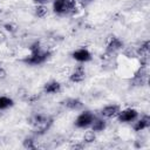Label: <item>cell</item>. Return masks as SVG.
Listing matches in <instances>:
<instances>
[{
	"label": "cell",
	"instance_id": "obj_1",
	"mask_svg": "<svg viewBox=\"0 0 150 150\" xmlns=\"http://www.w3.org/2000/svg\"><path fill=\"white\" fill-rule=\"evenodd\" d=\"M30 55L27 56L23 62H26L27 64H32V66H36V64H41L45 61H47V59L50 56V53L47 50H42L40 47L39 42H34L30 47Z\"/></svg>",
	"mask_w": 150,
	"mask_h": 150
},
{
	"label": "cell",
	"instance_id": "obj_2",
	"mask_svg": "<svg viewBox=\"0 0 150 150\" xmlns=\"http://www.w3.org/2000/svg\"><path fill=\"white\" fill-rule=\"evenodd\" d=\"M75 9L76 0H54L53 2V11L59 15L73 13Z\"/></svg>",
	"mask_w": 150,
	"mask_h": 150
},
{
	"label": "cell",
	"instance_id": "obj_3",
	"mask_svg": "<svg viewBox=\"0 0 150 150\" xmlns=\"http://www.w3.org/2000/svg\"><path fill=\"white\" fill-rule=\"evenodd\" d=\"M94 118H95V115L91 111H88V110L87 111H83L75 120V127L76 128H80V129H86V128H88V127L91 125Z\"/></svg>",
	"mask_w": 150,
	"mask_h": 150
},
{
	"label": "cell",
	"instance_id": "obj_4",
	"mask_svg": "<svg viewBox=\"0 0 150 150\" xmlns=\"http://www.w3.org/2000/svg\"><path fill=\"white\" fill-rule=\"evenodd\" d=\"M138 117V112L136 109L132 108H127L123 110H120V112L117 114V118L121 123H130L136 121Z\"/></svg>",
	"mask_w": 150,
	"mask_h": 150
},
{
	"label": "cell",
	"instance_id": "obj_5",
	"mask_svg": "<svg viewBox=\"0 0 150 150\" xmlns=\"http://www.w3.org/2000/svg\"><path fill=\"white\" fill-rule=\"evenodd\" d=\"M71 56L77 62H88L91 60V54L87 48H79L71 53Z\"/></svg>",
	"mask_w": 150,
	"mask_h": 150
},
{
	"label": "cell",
	"instance_id": "obj_6",
	"mask_svg": "<svg viewBox=\"0 0 150 150\" xmlns=\"http://www.w3.org/2000/svg\"><path fill=\"white\" fill-rule=\"evenodd\" d=\"M121 48H123V42L118 38H116V36L109 38V41L107 43V53L108 54H112V53L120 50Z\"/></svg>",
	"mask_w": 150,
	"mask_h": 150
},
{
	"label": "cell",
	"instance_id": "obj_7",
	"mask_svg": "<svg viewBox=\"0 0 150 150\" xmlns=\"http://www.w3.org/2000/svg\"><path fill=\"white\" fill-rule=\"evenodd\" d=\"M120 107L117 104H110V105H107L102 109L101 114L103 117H107V118H111V117H115L117 116V114L120 112Z\"/></svg>",
	"mask_w": 150,
	"mask_h": 150
},
{
	"label": "cell",
	"instance_id": "obj_8",
	"mask_svg": "<svg viewBox=\"0 0 150 150\" xmlns=\"http://www.w3.org/2000/svg\"><path fill=\"white\" fill-rule=\"evenodd\" d=\"M86 77V71H84V68L82 66H79L69 76L70 81L71 82H75V83H79V82H82Z\"/></svg>",
	"mask_w": 150,
	"mask_h": 150
},
{
	"label": "cell",
	"instance_id": "obj_9",
	"mask_svg": "<svg viewBox=\"0 0 150 150\" xmlns=\"http://www.w3.org/2000/svg\"><path fill=\"white\" fill-rule=\"evenodd\" d=\"M43 91L46 94H57V93L61 91V84L57 81L47 82L43 87Z\"/></svg>",
	"mask_w": 150,
	"mask_h": 150
},
{
	"label": "cell",
	"instance_id": "obj_10",
	"mask_svg": "<svg viewBox=\"0 0 150 150\" xmlns=\"http://www.w3.org/2000/svg\"><path fill=\"white\" fill-rule=\"evenodd\" d=\"M149 125H150V117H149L148 115H145V116L141 117L137 122H135V124H134V130H135V131H142V130L149 128Z\"/></svg>",
	"mask_w": 150,
	"mask_h": 150
},
{
	"label": "cell",
	"instance_id": "obj_11",
	"mask_svg": "<svg viewBox=\"0 0 150 150\" xmlns=\"http://www.w3.org/2000/svg\"><path fill=\"white\" fill-rule=\"evenodd\" d=\"M64 105L71 110H80L83 108V103L79 98H67L64 101Z\"/></svg>",
	"mask_w": 150,
	"mask_h": 150
},
{
	"label": "cell",
	"instance_id": "obj_12",
	"mask_svg": "<svg viewBox=\"0 0 150 150\" xmlns=\"http://www.w3.org/2000/svg\"><path fill=\"white\" fill-rule=\"evenodd\" d=\"M90 127H91V130H93V131L98 132V131H103V130L105 129L107 123H105V121H104L103 118H97V117H95Z\"/></svg>",
	"mask_w": 150,
	"mask_h": 150
},
{
	"label": "cell",
	"instance_id": "obj_13",
	"mask_svg": "<svg viewBox=\"0 0 150 150\" xmlns=\"http://www.w3.org/2000/svg\"><path fill=\"white\" fill-rule=\"evenodd\" d=\"M14 102L8 96H0V110H6L11 107H13Z\"/></svg>",
	"mask_w": 150,
	"mask_h": 150
},
{
	"label": "cell",
	"instance_id": "obj_14",
	"mask_svg": "<svg viewBox=\"0 0 150 150\" xmlns=\"http://www.w3.org/2000/svg\"><path fill=\"white\" fill-rule=\"evenodd\" d=\"M48 14V8L45 5H36L35 7V15L38 18H45Z\"/></svg>",
	"mask_w": 150,
	"mask_h": 150
},
{
	"label": "cell",
	"instance_id": "obj_15",
	"mask_svg": "<svg viewBox=\"0 0 150 150\" xmlns=\"http://www.w3.org/2000/svg\"><path fill=\"white\" fill-rule=\"evenodd\" d=\"M95 138H96L95 131H93V130H88V131L84 132V136H83V141H84V142H87V143H91V142L95 141Z\"/></svg>",
	"mask_w": 150,
	"mask_h": 150
},
{
	"label": "cell",
	"instance_id": "obj_16",
	"mask_svg": "<svg viewBox=\"0 0 150 150\" xmlns=\"http://www.w3.org/2000/svg\"><path fill=\"white\" fill-rule=\"evenodd\" d=\"M23 148H26V149H29V150H33V149H35L36 146H35V142H34V139L33 138H30V137H27V138H25V141H23Z\"/></svg>",
	"mask_w": 150,
	"mask_h": 150
},
{
	"label": "cell",
	"instance_id": "obj_17",
	"mask_svg": "<svg viewBox=\"0 0 150 150\" xmlns=\"http://www.w3.org/2000/svg\"><path fill=\"white\" fill-rule=\"evenodd\" d=\"M6 77V71L2 67H0V80H4Z\"/></svg>",
	"mask_w": 150,
	"mask_h": 150
},
{
	"label": "cell",
	"instance_id": "obj_18",
	"mask_svg": "<svg viewBox=\"0 0 150 150\" xmlns=\"http://www.w3.org/2000/svg\"><path fill=\"white\" fill-rule=\"evenodd\" d=\"M36 5H45V4H47L48 2V0H33Z\"/></svg>",
	"mask_w": 150,
	"mask_h": 150
},
{
	"label": "cell",
	"instance_id": "obj_19",
	"mask_svg": "<svg viewBox=\"0 0 150 150\" xmlns=\"http://www.w3.org/2000/svg\"><path fill=\"white\" fill-rule=\"evenodd\" d=\"M5 27H6V29L9 30V32H13V30H14V28H13L12 25H8V23H7V25H5Z\"/></svg>",
	"mask_w": 150,
	"mask_h": 150
},
{
	"label": "cell",
	"instance_id": "obj_20",
	"mask_svg": "<svg viewBox=\"0 0 150 150\" xmlns=\"http://www.w3.org/2000/svg\"><path fill=\"white\" fill-rule=\"evenodd\" d=\"M82 1H93V0H82Z\"/></svg>",
	"mask_w": 150,
	"mask_h": 150
}]
</instances>
